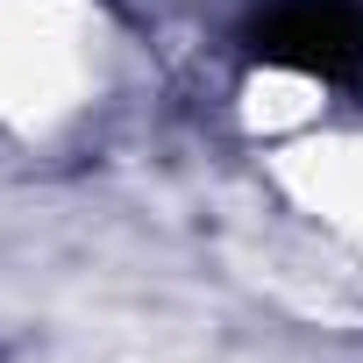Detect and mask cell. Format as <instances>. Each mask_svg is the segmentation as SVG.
<instances>
[{
    "label": "cell",
    "instance_id": "cell-1",
    "mask_svg": "<svg viewBox=\"0 0 363 363\" xmlns=\"http://www.w3.org/2000/svg\"><path fill=\"white\" fill-rule=\"evenodd\" d=\"M121 79V29L100 0H0V135L57 143Z\"/></svg>",
    "mask_w": 363,
    "mask_h": 363
},
{
    "label": "cell",
    "instance_id": "cell-2",
    "mask_svg": "<svg viewBox=\"0 0 363 363\" xmlns=\"http://www.w3.org/2000/svg\"><path fill=\"white\" fill-rule=\"evenodd\" d=\"M271 186L278 200L320 228L342 257L363 264V128L320 121V107L292 128H271Z\"/></svg>",
    "mask_w": 363,
    "mask_h": 363
}]
</instances>
